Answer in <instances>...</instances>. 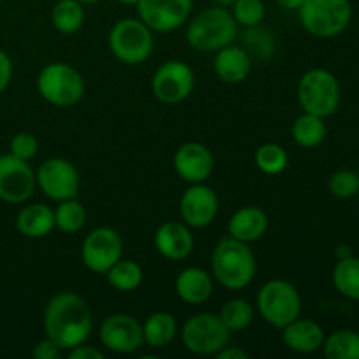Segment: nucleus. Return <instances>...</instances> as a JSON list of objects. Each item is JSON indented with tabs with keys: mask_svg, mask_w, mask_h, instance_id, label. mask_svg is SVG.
<instances>
[{
	"mask_svg": "<svg viewBox=\"0 0 359 359\" xmlns=\"http://www.w3.org/2000/svg\"><path fill=\"white\" fill-rule=\"evenodd\" d=\"M44 337L62 351L86 344L93 332V314L83 297L76 293H58L44 309Z\"/></svg>",
	"mask_w": 359,
	"mask_h": 359,
	"instance_id": "nucleus-1",
	"label": "nucleus"
},
{
	"mask_svg": "<svg viewBox=\"0 0 359 359\" xmlns=\"http://www.w3.org/2000/svg\"><path fill=\"white\" fill-rule=\"evenodd\" d=\"M212 279L228 291H242L255 280L256 258L249 244L237 238H221L210 258Z\"/></svg>",
	"mask_w": 359,
	"mask_h": 359,
	"instance_id": "nucleus-2",
	"label": "nucleus"
},
{
	"mask_svg": "<svg viewBox=\"0 0 359 359\" xmlns=\"http://www.w3.org/2000/svg\"><path fill=\"white\" fill-rule=\"evenodd\" d=\"M238 35V25L233 14L221 6L207 7L189 18L186 41L200 53H216L228 44H233Z\"/></svg>",
	"mask_w": 359,
	"mask_h": 359,
	"instance_id": "nucleus-3",
	"label": "nucleus"
},
{
	"mask_svg": "<svg viewBox=\"0 0 359 359\" xmlns=\"http://www.w3.org/2000/svg\"><path fill=\"white\" fill-rule=\"evenodd\" d=\"M302 294L297 286L284 279H272L259 287L256 294V311L263 321L283 330L302 316Z\"/></svg>",
	"mask_w": 359,
	"mask_h": 359,
	"instance_id": "nucleus-4",
	"label": "nucleus"
},
{
	"mask_svg": "<svg viewBox=\"0 0 359 359\" xmlns=\"http://www.w3.org/2000/svg\"><path fill=\"white\" fill-rule=\"evenodd\" d=\"M297 95L302 111L326 119L339 109L342 90L339 79L330 70L311 69L298 81Z\"/></svg>",
	"mask_w": 359,
	"mask_h": 359,
	"instance_id": "nucleus-5",
	"label": "nucleus"
},
{
	"mask_svg": "<svg viewBox=\"0 0 359 359\" xmlns=\"http://www.w3.org/2000/svg\"><path fill=\"white\" fill-rule=\"evenodd\" d=\"M298 18L305 32L319 39L342 34L353 20L351 0H304Z\"/></svg>",
	"mask_w": 359,
	"mask_h": 359,
	"instance_id": "nucleus-6",
	"label": "nucleus"
},
{
	"mask_svg": "<svg viewBox=\"0 0 359 359\" xmlns=\"http://www.w3.org/2000/svg\"><path fill=\"white\" fill-rule=\"evenodd\" d=\"M153 48V30L139 18H123L109 32V49L125 65L144 63Z\"/></svg>",
	"mask_w": 359,
	"mask_h": 359,
	"instance_id": "nucleus-7",
	"label": "nucleus"
},
{
	"mask_svg": "<svg viewBox=\"0 0 359 359\" xmlns=\"http://www.w3.org/2000/svg\"><path fill=\"white\" fill-rule=\"evenodd\" d=\"M37 91L55 107H72L83 98L84 79L69 63H48L37 76Z\"/></svg>",
	"mask_w": 359,
	"mask_h": 359,
	"instance_id": "nucleus-8",
	"label": "nucleus"
},
{
	"mask_svg": "<svg viewBox=\"0 0 359 359\" xmlns=\"http://www.w3.org/2000/svg\"><path fill=\"white\" fill-rule=\"evenodd\" d=\"M231 332L223 325L219 316L200 312L191 316L181 328L182 346L196 356H216L226 344Z\"/></svg>",
	"mask_w": 359,
	"mask_h": 359,
	"instance_id": "nucleus-9",
	"label": "nucleus"
},
{
	"mask_svg": "<svg viewBox=\"0 0 359 359\" xmlns=\"http://www.w3.org/2000/svg\"><path fill=\"white\" fill-rule=\"evenodd\" d=\"M39 189L55 202L77 198L81 188V177L76 165L65 158H49L42 161L35 172Z\"/></svg>",
	"mask_w": 359,
	"mask_h": 359,
	"instance_id": "nucleus-10",
	"label": "nucleus"
},
{
	"mask_svg": "<svg viewBox=\"0 0 359 359\" xmlns=\"http://www.w3.org/2000/svg\"><path fill=\"white\" fill-rule=\"evenodd\" d=\"M151 88L161 104H181L195 90V72L186 62L168 60L156 69Z\"/></svg>",
	"mask_w": 359,
	"mask_h": 359,
	"instance_id": "nucleus-11",
	"label": "nucleus"
},
{
	"mask_svg": "<svg viewBox=\"0 0 359 359\" xmlns=\"http://www.w3.org/2000/svg\"><path fill=\"white\" fill-rule=\"evenodd\" d=\"M84 266L93 273L105 276L123 258V238L114 228L98 226L86 235L81 248Z\"/></svg>",
	"mask_w": 359,
	"mask_h": 359,
	"instance_id": "nucleus-12",
	"label": "nucleus"
},
{
	"mask_svg": "<svg viewBox=\"0 0 359 359\" xmlns=\"http://www.w3.org/2000/svg\"><path fill=\"white\" fill-rule=\"evenodd\" d=\"M102 346L116 354L137 353L144 346L142 323L125 312L107 316L98 328Z\"/></svg>",
	"mask_w": 359,
	"mask_h": 359,
	"instance_id": "nucleus-13",
	"label": "nucleus"
},
{
	"mask_svg": "<svg viewBox=\"0 0 359 359\" xmlns=\"http://www.w3.org/2000/svg\"><path fill=\"white\" fill-rule=\"evenodd\" d=\"M37 188L35 172L28 161L11 153L0 156V200L13 205L25 203Z\"/></svg>",
	"mask_w": 359,
	"mask_h": 359,
	"instance_id": "nucleus-14",
	"label": "nucleus"
},
{
	"mask_svg": "<svg viewBox=\"0 0 359 359\" xmlns=\"http://www.w3.org/2000/svg\"><path fill=\"white\" fill-rule=\"evenodd\" d=\"M139 20L153 32L167 34L188 23L193 13V0H139Z\"/></svg>",
	"mask_w": 359,
	"mask_h": 359,
	"instance_id": "nucleus-15",
	"label": "nucleus"
},
{
	"mask_svg": "<svg viewBox=\"0 0 359 359\" xmlns=\"http://www.w3.org/2000/svg\"><path fill=\"white\" fill-rule=\"evenodd\" d=\"M219 212V198L210 186L189 184L179 200V214L189 228H205Z\"/></svg>",
	"mask_w": 359,
	"mask_h": 359,
	"instance_id": "nucleus-16",
	"label": "nucleus"
},
{
	"mask_svg": "<svg viewBox=\"0 0 359 359\" xmlns=\"http://www.w3.org/2000/svg\"><path fill=\"white\" fill-rule=\"evenodd\" d=\"M174 170L188 184L205 182L214 172V154L202 142H186L175 151Z\"/></svg>",
	"mask_w": 359,
	"mask_h": 359,
	"instance_id": "nucleus-17",
	"label": "nucleus"
},
{
	"mask_svg": "<svg viewBox=\"0 0 359 359\" xmlns=\"http://www.w3.org/2000/svg\"><path fill=\"white\" fill-rule=\"evenodd\" d=\"M154 248L158 255L170 262L186 259L195 249V237L191 228L179 221H165L154 233Z\"/></svg>",
	"mask_w": 359,
	"mask_h": 359,
	"instance_id": "nucleus-18",
	"label": "nucleus"
},
{
	"mask_svg": "<svg viewBox=\"0 0 359 359\" xmlns=\"http://www.w3.org/2000/svg\"><path fill=\"white\" fill-rule=\"evenodd\" d=\"M284 346L290 351L298 354H312L318 353L323 347L326 339V333L319 323L307 318H297L290 325L280 330Z\"/></svg>",
	"mask_w": 359,
	"mask_h": 359,
	"instance_id": "nucleus-19",
	"label": "nucleus"
},
{
	"mask_svg": "<svg viewBox=\"0 0 359 359\" xmlns=\"http://www.w3.org/2000/svg\"><path fill=\"white\" fill-rule=\"evenodd\" d=\"M269 230V216L256 205H245L235 210L228 219V237L251 244L265 237Z\"/></svg>",
	"mask_w": 359,
	"mask_h": 359,
	"instance_id": "nucleus-20",
	"label": "nucleus"
},
{
	"mask_svg": "<svg viewBox=\"0 0 359 359\" xmlns=\"http://www.w3.org/2000/svg\"><path fill=\"white\" fill-rule=\"evenodd\" d=\"M251 69L252 58L241 46L228 44L216 51V56H214V72L223 83H244L251 74Z\"/></svg>",
	"mask_w": 359,
	"mask_h": 359,
	"instance_id": "nucleus-21",
	"label": "nucleus"
},
{
	"mask_svg": "<svg viewBox=\"0 0 359 359\" xmlns=\"http://www.w3.org/2000/svg\"><path fill=\"white\" fill-rule=\"evenodd\" d=\"M214 280L212 273L200 266L184 269L175 279V293L184 304L202 305L212 297Z\"/></svg>",
	"mask_w": 359,
	"mask_h": 359,
	"instance_id": "nucleus-22",
	"label": "nucleus"
},
{
	"mask_svg": "<svg viewBox=\"0 0 359 359\" xmlns=\"http://www.w3.org/2000/svg\"><path fill=\"white\" fill-rule=\"evenodd\" d=\"M16 230L27 238H44L55 230V210L46 203L25 205L16 216Z\"/></svg>",
	"mask_w": 359,
	"mask_h": 359,
	"instance_id": "nucleus-23",
	"label": "nucleus"
},
{
	"mask_svg": "<svg viewBox=\"0 0 359 359\" xmlns=\"http://www.w3.org/2000/svg\"><path fill=\"white\" fill-rule=\"evenodd\" d=\"M144 344L151 349H163L177 337V321L170 312L158 311L147 316L142 323Z\"/></svg>",
	"mask_w": 359,
	"mask_h": 359,
	"instance_id": "nucleus-24",
	"label": "nucleus"
},
{
	"mask_svg": "<svg viewBox=\"0 0 359 359\" xmlns=\"http://www.w3.org/2000/svg\"><path fill=\"white\" fill-rule=\"evenodd\" d=\"M326 133H328V126H326L325 118H319L311 112H302L291 126L293 140L304 149H314L321 146L326 139Z\"/></svg>",
	"mask_w": 359,
	"mask_h": 359,
	"instance_id": "nucleus-25",
	"label": "nucleus"
},
{
	"mask_svg": "<svg viewBox=\"0 0 359 359\" xmlns=\"http://www.w3.org/2000/svg\"><path fill=\"white\" fill-rule=\"evenodd\" d=\"M332 280L335 290L342 297L359 302V258L347 256V258L337 259Z\"/></svg>",
	"mask_w": 359,
	"mask_h": 359,
	"instance_id": "nucleus-26",
	"label": "nucleus"
},
{
	"mask_svg": "<svg viewBox=\"0 0 359 359\" xmlns=\"http://www.w3.org/2000/svg\"><path fill=\"white\" fill-rule=\"evenodd\" d=\"M51 23L60 34H76L84 25V4L79 0H58L51 11Z\"/></svg>",
	"mask_w": 359,
	"mask_h": 359,
	"instance_id": "nucleus-27",
	"label": "nucleus"
},
{
	"mask_svg": "<svg viewBox=\"0 0 359 359\" xmlns=\"http://www.w3.org/2000/svg\"><path fill=\"white\" fill-rule=\"evenodd\" d=\"M107 283L119 293H132L139 290L144 280V270L132 259H119L107 270Z\"/></svg>",
	"mask_w": 359,
	"mask_h": 359,
	"instance_id": "nucleus-28",
	"label": "nucleus"
},
{
	"mask_svg": "<svg viewBox=\"0 0 359 359\" xmlns=\"http://www.w3.org/2000/svg\"><path fill=\"white\" fill-rule=\"evenodd\" d=\"M321 351L328 359H359V333L354 330H337L326 337Z\"/></svg>",
	"mask_w": 359,
	"mask_h": 359,
	"instance_id": "nucleus-29",
	"label": "nucleus"
},
{
	"mask_svg": "<svg viewBox=\"0 0 359 359\" xmlns=\"http://www.w3.org/2000/svg\"><path fill=\"white\" fill-rule=\"evenodd\" d=\"M86 224V209L77 198L63 200L58 202V207L55 209V228L62 233L74 235L83 230Z\"/></svg>",
	"mask_w": 359,
	"mask_h": 359,
	"instance_id": "nucleus-30",
	"label": "nucleus"
},
{
	"mask_svg": "<svg viewBox=\"0 0 359 359\" xmlns=\"http://www.w3.org/2000/svg\"><path fill=\"white\" fill-rule=\"evenodd\" d=\"M217 316L231 333L244 332L245 328L251 326L252 319H255V307L244 298H233L221 307Z\"/></svg>",
	"mask_w": 359,
	"mask_h": 359,
	"instance_id": "nucleus-31",
	"label": "nucleus"
},
{
	"mask_svg": "<svg viewBox=\"0 0 359 359\" xmlns=\"http://www.w3.org/2000/svg\"><path fill=\"white\" fill-rule=\"evenodd\" d=\"M242 41H244L242 48L248 51L251 58L270 60L276 55V39H273V34L266 30V28H262V25L245 28Z\"/></svg>",
	"mask_w": 359,
	"mask_h": 359,
	"instance_id": "nucleus-32",
	"label": "nucleus"
},
{
	"mask_svg": "<svg viewBox=\"0 0 359 359\" xmlns=\"http://www.w3.org/2000/svg\"><path fill=\"white\" fill-rule=\"evenodd\" d=\"M255 163L263 174L279 175L287 168L290 156H287V151L280 144L266 142L256 149Z\"/></svg>",
	"mask_w": 359,
	"mask_h": 359,
	"instance_id": "nucleus-33",
	"label": "nucleus"
},
{
	"mask_svg": "<svg viewBox=\"0 0 359 359\" xmlns=\"http://www.w3.org/2000/svg\"><path fill=\"white\" fill-rule=\"evenodd\" d=\"M231 7H233L231 14H233L235 21L241 27H256V25H262L263 20H265L266 9L263 0H235Z\"/></svg>",
	"mask_w": 359,
	"mask_h": 359,
	"instance_id": "nucleus-34",
	"label": "nucleus"
},
{
	"mask_svg": "<svg viewBox=\"0 0 359 359\" xmlns=\"http://www.w3.org/2000/svg\"><path fill=\"white\" fill-rule=\"evenodd\" d=\"M328 188L333 196L340 200L353 198L359 193V174L354 170H337L335 174L330 177Z\"/></svg>",
	"mask_w": 359,
	"mask_h": 359,
	"instance_id": "nucleus-35",
	"label": "nucleus"
},
{
	"mask_svg": "<svg viewBox=\"0 0 359 359\" xmlns=\"http://www.w3.org/2000/svg\"><path fill=\"white\" fill-rule=\"evenodd\" d=\"M39 151V140L35 139V135L28 132H20L11 139L9 142V153L13 156H16L18 160L30 161L32 158H35Z\"/></svg>",
	"mask_w": 359,
	"mask_h": 359,
	"instance_id": "nucleus-36",
	"label": "nucleus"
},
{
	"mask_svg": "<svg viewBox=\"0 0 359 359\" xmlns=\"http://www.w3.org/2000/svg\"><path fill=\"white\" fill-rule=\"evenodd\" d=\"M60 354H62V349L53 340H49L48 337L39 340L34 349H32V356L35 359H58Z\"/></svg>",
	"mask_w": 359,
	"mask_h": 359,
	"instance_id": "nucleus-37",
	"label": "nucleus"
},
{
	"mask_svg": "<svg viewBox=\"0 0 359 359\" xmlns=\"http://www.w3.org/2000/svg\"><path fill=\"white\" fill-rule=\"evenodd\" d=\"M13 79V62H11L9 55L0 49V95L7 90Z\"/></svg>",
	"mask_w": 359,
	"mask_h": 359,
	"instance_id": "nucleus-38",
	"label": "nucleus"
},
{
	"mask_svg": "<svg viewBox=\"0 0 359 359\" xmlns=\"http://www.w3.org/2000/svg\"><path fill=\"white\" fill-rule=\"evenodd\" d=\"M67 356L70 359H104L105 354L102 353V351L95 349V347L86 346V344H81V346L67 351Z\"/></svg>",
	"mask_w": 359,
	"mask_h": 359,
	"instance_id": "nucleus-39",
	"label": "nucleus"
},
{
	"mask_svg": "<svg viewBox=\"0 0 359 359\" xmlns=\"http://www.w3.org/2000/svg\"><path fill=\"white\" fill-rule=\"evenodd\" d=\"M216 358L217 359H249V353L248 351L242 349V347L230 346V344H226V346H224L223 349L216 354Z\"/></svg>",
	"mask_w": 359,
	"mask_h": 359,
	"instance_id": "nucleus-40",
	"label": "nucleus"
},
{
	"mask_svg": "<svg viewBox=\"0 0 359 359\" xmlns=\"http://www.w3.org/2000/svg\"><path fill=\"white\" fill-rule=\"evenodd\" d=\"M276 2L286 11H298L302 4H304V0H276Z\"/></svg>",
	"mask_w": 359,
	"mask_h": 359,
	"instance_id": "nucleus-41",
	"label": "nucleus"
},
{
	"mask_svg": "<svg viewBox=\"0 0 359 359\" xmlns=\"http://www.w3.org/2000/svg\"><path fill=\"white\" fill-rule=\"evenodd\" d=\"M347 256H353V252L349 251V248H347V245H340V248L337 249V258L342 259V258H347Z\"/></svg>",
	"mask_w": 359,
	"mask_h": 359,
	"instance_id": "nucleus-42",
	"label": "nucleus"
},
{
	"mask_svg": "<svg viewBox=\"0 0 359 359\" xmlns=\"http://www.w3.org/2000/svg\"><path fill=\"white\" fill-rule=\"evenodd\" d=\"M216 6H221V7H231L235 4V0H212Z\"/></svg>",
	"mask_w": 359,
	"mask_h": 359,
	"instance_id": "nucleus-43",
	"label": "nucleus"
},
{
	"mask_svg": "<svg viewBox=\"0 0 359 359\" xmlns=\"http://www.w3.org/2000/svg\"><path fill=\"white\" fill-rule=\"evenodd\" d=\"M116 2L125 4V6H137V4H139V0H116Z\"/></svg>",
	"mask_w": 359,
	"mask_h": 359,
	"instance_id": "nucleus-44",
	"label": "nucleus"
},
{
	"mask_svg": "<svg viewBox=\"0 0 359 359\" xmlns=\"http://www.w3.org/2000/svg\"><path fill=\"white\" fill-rule=\"evenodd\" d=\"M79 2L86 6V4H97V2H100V0H79Z\"/></svg>",
	"mask_w": 359,
	"mask_h": 359,
	"instance_id": "nucleus-45",
	"label": "nucleus"
}]
</instances>
